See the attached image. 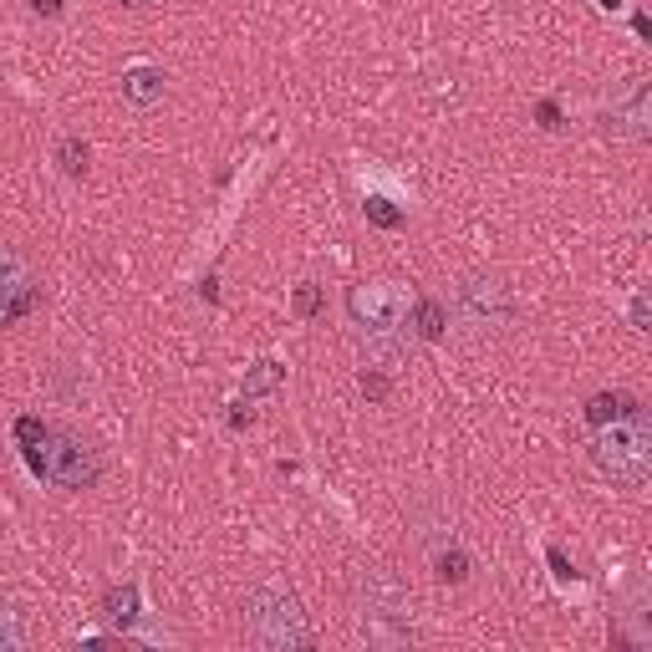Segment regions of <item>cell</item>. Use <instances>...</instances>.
I'll use <instances>...</instances> for the list:
<instances>
[{
    "label": "cell",
    "instance_id": "cell-13",
    "mask_svg": "<svg viewBox=\"0 0 652 652\" xmlns=\"http://www.w3.org/2000/svg\"><path fill=\"white\" fill-rule=\"evenodd\" d=\"M428 561H434V576L444 581V586H464V581H470V571H474L470 551H464L460 541L434 545V551H428Z\"/></svg>",
    "mask_w": 652,
    "mask_h": 652
},
{
    "label": "cell",
    "instance_id": "cell-21",
    "mask_svg": "<svg viewBox=\"0 0 652 652\" xmlns=\"http://www.w3.org/2000/svg\"><path fill=\"white\" fill-rule=\"evenodd\" d=\"M632 326H638V332H648V326H652V302H648V290H638V296H632Z\"/></svg>",
    "mask_w": 652,
    "mask_h": 652
},
{
    "label": "cell",
    "instance_id": "cell-16",
    "mask_svg": "<svg viewBox=\"0 0 652 652\" xmlns=\"http://www.w3.org/2000/svg\"><path fill=\"white\" fill-rule=\"evenodd\" d=\"M26 642H31V632H26V616L16 612L11 602H0V652H21Z\"/></svg>",
    "mask_w": 652,
    "mask_h": 652
},
{
    "label": "cell",
    "instance_id": "cell-25",
    "mask_svg": "<svg viewBox=\"0 0 652 652\" xmlns=\"http://www.w3.org/2000/svg\"><path fill=\"white\" fill-rule=\"evenodd\" d=\"M118 6H134V11H144V6H154V0H118Z\"/></svg>",
    "mask_w": 652,
    "mask_h": 652
},
{
    "label": "cell",
    "instance_id": "cell-7",
    "mask_svg": "<svg viewBox=\"0 0 652 652\" xmlns=\"http://www.w3.org/2000/svg\"><path fill=\"white\" fill-rule=\"evenodd\" d=\"M41 302V276L26 260L21 245L0 240V326H16L21 316H31Z\"/></svg>",
    "mask_w": 652,
    "mask_h": 652
},
{
    "label": "cell",
    "instance_id": "cell-12",
    "mask_svg": "<svg viewBox=\"0 0 652 652\" xmlns=\"http://www.w3.org/2000/svg\"><path fill=\"white\" fill-rule=\"evenodd\" d=\"M638 408H642L638 393H622V387H612V393H592L581 413H586V423H592V428H602V423L628 418V413H638Z\"/></svg>",
    "mask_w": 652,
    "mask_h": 652
},
{
    "label": "cell",
    "instance_id": "cell-8",
    "mask_svg": "<svg viewBox=\"0 0 652 652\" xmlns=\"http://www.w3.org/2000/svg\"><path fill=\"white\" fill-rule=\"evenodd\" d=\"M602 134L616 138V144H648L652 138V82L648 77H632L628 97L602 112Z\"/></svg>",
    "mask_w": 652,
    "mask_h": 652
},
{
    "label": "cell",
    "instance_id": "cell-23",
    "mask_svg": "<svg viewBox=\"0 0 652 652\" xmlns=\"http://www.w3.org/2000/svg\"><path fill=\"white\" fill-rule=\"evenodd\" d=\"M31 11L47 16V21H57V16H61V0H31Z\"/></svg>",
    "mask_w": 652,
    "mask_h": 652
},
{
    "label": "cell",
    "instance_id": "cell-14",
    "mask_svg": "<svg viewBox=\"0 0 652 652\" xmlns=\"http://www.w3.org/2000/svg\"><path fill=\"white\" fill-rule=\"evenodd\" d=\"M51 164H57L67 179H82V174L92 169V148H87L77 134H61L57 148H51Z\"/></svg>",
    "mask_w": 652,
    "mask_h": 652
},
{
    "label": "cell",
    "instance_id": "cell-5",
    "mask_svg": "<svg viewBox=\"0 0 652 652\" xmlns=\"http://www.w3.org/2000/svg\"><path fill=\"white\" fill-rule=\"evenodd\" d=\"M515 316H520L515 290H510V280L495 276V270H464V276L454 280V290H448V322L464 326V332L480 342L510 332Z\"/></svg>",
    "mask_w": 652,
    "mask_h": 652
},
{
    "label": "cell",
    "instance_id": "cell-11",
    "mask_svg": "<svg viewBox=\"0 0 652 652\" xmlns=\"http://www.w3.org/2000/svg\"><path fill=\"white\" fill-rule=\"evenodd\" d=\"M102 616H108L112 628H138L144 622V602H138V581H122V586H108L102 592Z\"/></svg>",
    "mask_w": 652,
    "mask_h": 652
},
{
    "label": "cell",
    "instance_id": "cell-20",
    "mask_svg": "<svg viewBox=\"0 0 652 652\" xmlns=\"http://www.w3.org/2000/svg\"><path fill=\"white\" fill-rule=\"evenodd\" d=\"M535 118H541L545 134H556V128H561V108L551 102V97H541V102H535Z\"/></svg>",
    "mask_w": 652,
    "mask_h": 652
},
{
    "label": "cell",
    "instance_id": "cell-10",
    "mask_svg": "<svg viewBox=\"0 0 652 652\" xmlns=\"http://www.w3.org/2000/svg\"><path fill=\"white\" fill-rule=\"evenodd\" d=\"M408 332H413V342H444L448 337V306L438 302V296H413Z\"/></svg>",
    "mask_w": 652,
    "mask_h": 652
},
{
    "label": "cell",
    "instance_id": "cell-17",
    "mask_svg": "<svg viewBox=\"0 0 652 652\" xmlns=\"http://www.w3.org/2000/svg\"><path fill=\"white\" fill-rule=\"evenodd\" d=\"M367 219H373L377 230H403V219H408V215H403V209H393V199H377V194H373V199H367Z\"/></svg>",
    "mask_w": 652,
    "mask_h": 652
},
{
    "label": "cell",
    "instance_id": "cell-19",
    "mask_svg": "<svg viewBox=\"0 0 652 652\" xmlns=\"http://www.w3.org/2000/svg\"><path fill=\"white\" fill-rule=\"evenodd\" d=\"M290 312L302 316V322H312V316L322 312V286H312V280H302V286H296V302H290Z\"/></svg>",
    "mask_w": 652,
    "mask_h": 652
},
{
    "label": "cell",
    "instance_id": "cell-18",
    "mask_svg": "<svg viewBox=\"0 0 652 652\" xmlns=\"http://www.w3.org/2000/svg\"><path fill=\"white\" fill-rule=\"evenodd\" d=\"M357 387H363L373 403H387V393H393V377H387V367H363V373H357Z\"/></svg>",
    "mask_w": 652,
    "mask_h": 652
},
{
    "label": "cell",
    "instance_id": "cell-4",
    "mask_svg": "<svg viewBox=\"0 0 652 652\" xmlns=\"http://www.w3.org/2000/svg\"><path fill=\"white\" fill-rule=\"evenodd\" d=\"M245 642L260 652H306L316 648V632L306 622L302 602L290 586H276V581H260L245 592Z\"/></svg>",
    "mask_w": 652,
    "mask_h": 652
},
{
    "label": "cell",
    "instance_id": "cell-6",
    "mask_svg": "<svg viewBox=\"0 0 652 652\" xmlns=\"http://www.w3.org/2000/svg\"><path fill=\"white\" fill-rule=\"evenodd\" d=\"M592 464L622 490H642L652 474V423L648 408L612 418L602 428H592Z\"/></svg>",
    "mask_w": 652,
    "mask_h": 652
},
{
    "label": "cell",
    "instance_id": "cell-24",
    "mask_svg": "<svg viewBox=\"0 0 652 652\" xmlns=\"http://www.w3.org/2000/svg\"><path fill=\"white\" fill-rule=\"evenodd\" d=\"M230 423H235V428H250V423H255V413H250V408H245V403H240V408L230 413Z\"/></svg>",
    "mask_w": 652,
    "mask_h": 652
},
{
    "label": "cell",
    "instance_id": "cell-9",
    "mask_svg": "<svg viewBox=\"0 0 652 652\" xmlns=\"http://www.w3.org/2000/svg\"><path fill=\"white\" fill-rule=\"evenodd\" d=\"M164 92H169V72L164 67L138 61V67L122 72V102H134V108H154V102H164Z\"/></svg>",
    "mask_w": 652,
    "mask_h": 652
},
{
    "label": "cell",
    "instance_id": "cell-1",
    "mask_svg": "<svg viewBox=\"0 0 652 652\" xmlns=\"http://www.w3.org/2000/svg\"><path fill=\"white\" fill-rule=\"evenodd\" d=\"M16 448H21L26 470L37 474L41 484L51 490H67V495H87L97 490L102 480V460H97V448H87L72 428H61L51 418H37V413H26L16 418Z\"/></svg>",
    "mask_w": 652,
    "mask_h": 652
},
{
    "label": "cell",
    "instance_id": "cell-15",
    "mask_svg": "<svg viewBox=\"0 0 652 652\" xmlns=\"http://www.w3.org/2000/svg\"><path fill=\"white\" fill-rule=\"evenodd\" d=\"M280 383H286V367L266 357V363H255L250 373H245V387H240V393H245V403H250V398H266V393H276Z\"/></svg>",
    "mask_w": 652,
    "mask_h": 652
},
{
    "label": "cell",
    "instance_id": "cell-26",
    "mask_svg": "<svg viewBox=\"0 0 652 652\" xmlns=\"http://www.w3.org/2000/svg\"><path fill=\"white\" fill-rule=\"evenodd\" d=\"M602 6H606V11H616V6H622V0H602Z\"/></svg>",
    "mask_w": 652,
    "mask_h": 652
},
{
    "label": "cell",
    "instance_id": "cell-22",
    "mask_svg": "<svg viewBox=\"0 0 652 652\" xmlns=\"http://www.w3.org/2000/svg\"><path fill=\"white\" fill-rule=\"evenodd\" d=\"M545 561H551V571H556V576H561V581H576V571H571V561H566V556H561L556 545H551V551H545Z\"/></svg>",
    "mask_w": 652,
    "mask_h": 652
},
{
    "label": "cell",
    "instance_id": "cell-3",
    "mask_svg": "<svg viewBox=\"0 0 652 652\" xmlns=\"http://www.w3.org/2000/svg\"><path fill=\"white\" fill-rule=\"evenodd\" d=\"M357 622L367 648L403 652L418 642V596L393 566H373L357 576Z\"/></svg>",
    "mask_w": 652,
    "mask_h": 652
},
{
    "label": "cell",
    "instance_id": "cell-2",
    "mask_svg": "<svg viewBox=\"0 0 652 652\" xmlns=\"http://www.w3.org/2000/svg\"><path fill=\"white\" fill-rule=\"evenodd\" d=\"M408 286L398 280H357L347 290V316L357 326V342L367 347L373 367H398L413 352V332H408Z\"/></svg>",
    "mask_w": 652,
    "mask_h": 652
}]
</instances>
